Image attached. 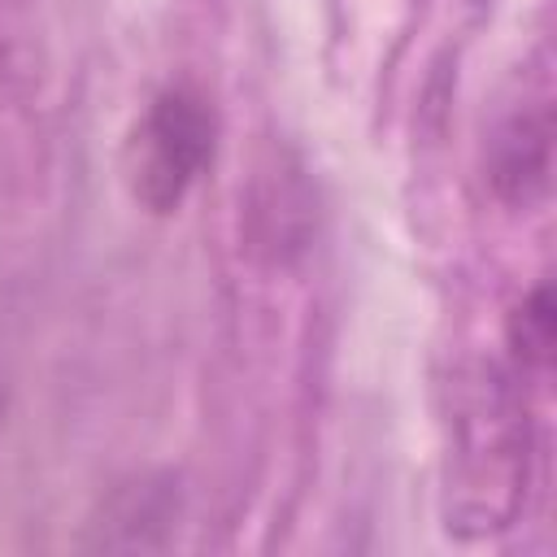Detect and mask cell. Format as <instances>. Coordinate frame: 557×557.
Segmentation results:
<instances>
[{
	"label": "cell",
	"mask_w": 557,
	"mask_h": 557,
	"mask_svg": "<svg viewBox=\"0 0 557 557\" xmlns=\"http://www.w3.org/2000/svg\"><path fill=\"white\" fill-rule=\"evenodd\" d=\"M218 117L191 87H165L152 96L126 139V187L148 213H174L191 183L213 161Z\"/></svg>",
	"instance_id": "6da1fadb"
},
{
	"label": "cell",
	"mask_w": 557,
	"mask_h": 557,
	"mask_svg": "<svg viewBox=\"0 0 557 557\" xmlns=\"http://www.w3.org/2000/svg\"><path fill=\"white\" fill-rule=\"evenodd\" d=\"M527 483V413L500 374H487V387L474 400L461 440V487L457 518L474 531L509 527Z\"/></svg>",
	"instance_id": "7a4b0ae2"
},
{
	"label": "cell",
	"mask_w": 557,
	"mask_h": 557,
	"mask_svg": "<svg viewBox=\"0 0 557 557\" xmlns=\"http://www.w3.org/2000/svg\"><path fill=\"white\" fill-rule=\"evenodd\" d=\"M553 165V109L548 100L518 104L505 113L487 139V183L496 200L527 209L548 191Z\"/></svg>",
	"instance_id": "3957f363"
},
{
	"label": "cell",
	"mask_w": 557,
	"mask_h": 557,
	"mask_svg": "<svg viewBox=\"0 0 557 557\" xmlns=\"http://www.w3.org/2000/svg\"><path fill=\"white\" fill-rule=\"evenodd\" d=\"M553 339H557V313H553V292L540 283L531 287L518 309L509 313V352L522 370H544L553 357Z\"/></svg>",
	"instance_id": "277c9868"
}]
</instances>
